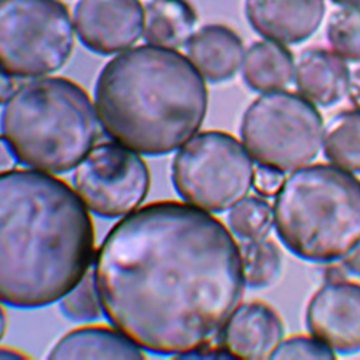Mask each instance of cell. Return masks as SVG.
Listing matches in <instances>:
<instances>
[{"instance_id": "cell-27", "label": "cell", "mask_w": 360, "mask_h": 360, "mask_svg": "<svg viewBox=\"0 0 360 360\" xmlns=\"http://www.w3.org/2000/svg\"><path fill=\"white\" fill-rule=\"evenodd\" d=\"M343 265L349 273L360 277V244L346 257Z\"/></svg>"}, {"instance_id": "cell-29", "label": "cell", "mask_w": 360, "mask_h": 360, "mask_svg": "<svg viewBox=\"0 0 360 360\" xmlns=\"http://www.w3.org/2000/svg\"><path fill=\"white\" fill-rule=\"evenodd\" d=\"M332 2L336 5H340V6H346V8L360 6V0H332Z\"/></svg>"}, {"instance_id": "cell-28", "label": "cell", "mask_w": 360, "mask_h": 360, "mask_svg": "<svg viewBox=\"0 0 360 360\" xmlns=\"http://www.w3.org/2000/svg\"><path fill=\"white\" fill-rule=\"evenodd\" d=\"M26 356L19 353L18 350H12V349H2V359H25Z\"/></svg>"}, {"instance_id": "cell-4", "label": "cell", "mask_w": 360, "mask_h": 360, "mask_svg": "<svg viewBox=\"0 0 360 360\" xmlns=\"http://www.w3.org/2000/svg\"><path fill=\"white\" fill-rule=\"evenodd\" d=\"M2 104V143L16 163L29 169L68 173L98 139L97 108L70 78L31 79L18 85Z\"/></svg>"}, {"instance_id": "cell-8", "label": "cell", "mask_w": 360, "mask_h": 360, "mask_svg": "<svg viewBox=\"0 0 360 360\" xmlns=\"http://www.w3.org/2000/svg\"><path fill=\"white\" fill-rule=\"evenodd\" d=\"M323 129V117L311 101L280 89L250 104L241 122V139L258 166L285 173L319 156Z\"/></svg>"}, {"instance_id": "cell-21", "label": "cell", "mask_w": 360, "mask_h": 360, "mask_svg": "<svg viewBox=\"0 0 360 360\" xmlns=\"http://www.w3.org/2000/svg\"><path fill=\"white\" fill-rule=\"evenodd\" d=\"M228 221L241 239H261L274 225V207L261 196H247L232 207Z\"/></svg>"}, {"instance_id": "cell-9", "label": "cell", "mask_w": 360, "mask_h": 360, "mask_svg": "<svg viewBox=\"0 0 360 360\" xmlns=\"http://www.w3.org/2000/svg\"><path fill=\"white\" fill-rule=\"evenodd\" d=\"M72 184L89 211L100 218L117 219L144 202L152 177L137 152L105 141L93 147L77 166Z\"/></svg>"}, {"instance_id": "cell-24", "label": "cell", "mask_w": 360, "mask_h": 360, "mask_svg": "<svg viewBox=\"0 0 360 360\" xmlns=\"http://www.w3.org/2000/svg\"><path fill=\"white\" fill-rule=\"evenodd\" d=\"M271 359H336V353L314 336H292L278 345Z\"/></svg>"}, {"instance_id": "cell-3", "label": "cell", "mask_w": 360, "mask_h": 360, "mask_svg": "<svg viewBox=\"0 0 360 360\" xmlns=\"http://www.w3.org/2000/svg\"><path fill=\"white\" fill-rule=\"evenodd\" d=\"M94 97L105 134L144 156L185 146L202 127L209 101L206 82L188 56L150 44L108 61Z\"/></svg>"}, {"instance_id": "cell-26", "label": "cell", "mask_w": 360, "mask_h": 360, "mask_svg": "<svg viewBox=\"0 0 360 360\" xmlns=\"http://www.w3.org/2000/svg\"><path fill=\"white\" fill-rule=\"evenodd\" d=\"M347 96L350 103L354 105V108L360 111V68H357L350 74Z\"/></svg>"}, {"instance_id": "cell-16", "label": "cell", "mask_w": 360, "mask_h": 360, "mask_svg": "<svg viewBox=\"0 0 360 360\" xmlns=\"http://www.w3.org/2000/svg\"><path fill=\"white\" fill-rule=\"evenodd\" d=\"M48 359H123L143 360L140 346L118 328L107 326H84L67 333L49 352Z\"/></svg>"}, {"instance_id": "cell-2", "label": "cell", "mask_w": 360, "mask_h": 360, "mask_svg": "<svg viewBox=\"0 0 360 360\" xmlns=\"http://www.w3.org/2000/svg\"><path fill=\"white\" fill-rule=\"evenodd\" d=\"M0 205L2 303L32 310L59 302L94 259L89 209L65 180L29 167L2 172Z\"/></svg>"}, {"instance_id": "cell-12", "label": "cell", "mask_w": 360, "mask_h": 360, "mask_svg": "<svg viewBox=\"0 0 360 360\" xmlns=\"http://www.w3.org/2000/svg\"><path fill=\"white\" fill-rule=\"evenodd\" d=\"M326 15L324 0H245V16L254 31L281 45L310 39Z\"/></svg>"}, {"instance_id": "cell-14", "label": "cell", "mask_w": 360, "mask_h": 360, "mask_svg": "<svg viewBox=\"0 0 360 360\" xmlns=\"http://www.w3.org/2000/svg\"><path fill=\"white\" fill-rule=\"evenodd\" d=\"M191 63L211 84L226 82L235 77L244 59V42L226 25H205L186 45Z\"/></svg>"}, {"instance_id": "cell-10", "label": "cell", "mask_w": 360, "mask_h": 360, "mask_svg": "<svg viewBox=\"0 0 360 360\" xmlns=\"http://www.w3.org/2000/svg\"><path fill=\"white\" fill-rule=\"evenodd\" d=\"M146 12L140 0H78L74 25L81 44L94 53L129 49L144 35Z\"/></svg>"}, {"instance_id": "cell-1", "label": "cell", "mask_w": 360, "mask_h": 360, "mask_svg": "<svg viewBox=\"0 0 360 360\" xmlns=\"http://www.w3.org/2000/svg\"><path fill=\"white\" fill-rule=\"evenodd\" d=\"M107 320L143 350L182 356L219 339L243 300L239 245L211 212L179 200L120 219L96 255Z\"/></svg>"}, {"instance_id": "cell-22", "label": "cell", "mask_w": 360, "mask_h": 360, "mask_svg": "<svg viewBox=\"0 0 360 360\" xmlns=\"http://www.w3.org/2000/svg\"><path fill=\"white\" fill-rule=\"evenodd\" d=\"M326 37L345 61L360 63V6L345 8L330 15Z\"/></svg>"}, {"instance_id": "cell-23", "label": "cell", "mask_w": 360, "mask_h": 360, "mask_svg": "<svg viewBox=\"0 0 360 360\" xmlns=\"http://www.w3.org/2000/svg\"><path fill=\"white\" fill-rule=\"evenodd\" d=\"M59 309L67 319L77 323L96 321L101 317L103 306L94 273H86L81 283L61 298Z\"/></svg>"}, {"instance_id": "cell-18", "label": "cell", "mask_w": 360, "mask_h": 360, "mask_svg": "<svg viewBox=\"0 0 360 360\" xmlns=\"http://www.w3.org/2000/svg\"><path fill=\"white\" fill-rule=\"evenodd\" d=\"M198 13L188 0H152L146 8L144 38L150 45L179 49L191 41Z\"/></svg>"}, {"instance_id": "cell-7", "label": "cell", "mask_w": 360, "mask_h": 360, "mask_svg": "<svg viewBox=\"0 0 360 360\" xmlns=\"http://www.w3.org/2000/svg\"><path fill=\"white\" fill-rule=\"evenodd\" d=\"M255 167L247 147L229 133L209 130L192 137L172 163V182L186 203L221 214L245 199Z\"/></svg>"}, {"instance_id": "cell-19", "label": "cell", "mask_w": 360, "mask_h": 360, "mask_svg": "<svg viewBox=\"0 0 360 360\" xmlns=\"http://www.w3.org/2000/svg\"><path fill=\"white\" fill-rule=\"evenodd\" d=\"M324 158L338 167L360 173V111L346 110L336 114L323 134Z\"/></svg>"}, {"instance_id": "cell-15", "label": "cell", "mask_w": 360, "mask_h": 360, "mask_svg": "<svg viewBox=\"0 0 360 360\" xmlns=\"http://www.w3.org/2000/svg\"><path fill=\"white\" fill-rule=\"evenodd\" d=\"M294 77L304 98L321 107H332L347 94L350 72L336 52L311 48L300 56Z\"/></svg>"}, {"instance_id": "cell-20", "label": "cell", "mask_w": 360, "mask_h": 360, "mask_svg": "<svg viewBox=\"0 0 360 360\" xmlns=\"http://www.w3.org/2000/svg\"><path fill=\"white\" fill-rule=\"evenodd\" d=\"M245 285L254 290L273 285L281 273V251L271 239H243L239 244Z\"/></svg>"}, {"instance_id": "cell-11", "label": "cell", "mask_w": 360, "mask_h": 360, "mask_svg": "<svg viewBox=\"0 0 360 360\" xmlns=\"http://www.w3.org/2000/svg\"><path fill=\"white\" fill-rule=\"evenodd\" d=\"M306 323L310 335L335 353H359L360 284L345 278L327 280L310 300Z\"/></svg>"}, {"instance_id": "cell-5", "label": "cell", "mask_w": 360, "mask_h": 360, "mask_svg": "<svg viewBox=\"0 0 360 360\" xmlns=\"http://www.w3.org/2000/svg\"><path fill=\"white\" fill-rule=\"evenodd\" d=\"M283 245L310 262L346 258L360 244V180L335 165L297 169L274 202Z\"/></svg>"}, {"instance_id": "cell-25", "label": "cell", "mask_w": 360, "mask_h": 360, "mask_svg": "<svg viewBox=\"0 0 360 360\" xmlns=\"http://www.w3.org/2000/svg\"><path fill=\"white\" fill-rule=\"evenodd\" d=\"M284 173L271 167L258 166L254 176V189L259 196H276L284 185Z\"/></svg>"}, {"instance_id": "cell-6", "label": "cell", "mask_w": 360, "mask_h": 360, "mask_svg": "<svg viewBox=\"0 0 360 360\" xmlns=\"http://www.w3.org/2000/svg\"><path fill=\"white\" fill-rule=\"evenodd\" d=\"M74 26L70 9L61 0H2V74L16 79L59 71L74 52Z\"/></svg>"}, {"instance_id": "cell-17", "label": "cell", "mask_w": 360, "mask_h": 360, "mask_svg": "<svg viewBox=\"0 0 360 360\" xmlns=\"http://www.w3.org/2000/svg\"><path fill=\"white\" fill-rule=\"evenodd\" d=\"M295 75L292 52L273 41L254 42L244 56L243 78L255 93H273L288 86Z\"/></svg>"}, {"instance_id": "cell-13", "label": "cell", "mask_w": 360, "mask_h": 360, "mask_svg": "<svg viewBox=\"0 0 360 360\" xmlns=\"http://www.w3.org/2000/svg\"><path fill=\"white\" fill-rule=\"evenodd\" d=\"M284 336L283 319L264 302L239 306L219 335V346L241 360H265L278 347Z\"/></svg>"}]
</instances>
